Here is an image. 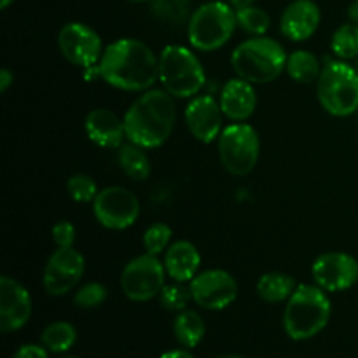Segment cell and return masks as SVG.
<instances>
[{"label":"cell","instance_id":"cell-32","mask_svg":"<svg viewBox=\"0 0 358 358\" xmlns=\"http://www.w3.org/2000/svg\"><path fill=\"white\" fill-rule=\"evenodd\" d=\"M159 301L168 311H177L178 313L182 310H187L189 301H192L191 289H185L184 283L178 282L171 283V285H164L159 294Z\"/></svg>","mask_w":358,"mask_h":358},{"label":"cell","instance_id":"cell-9","mask_svg":"<svg viewBox=\"0 0 358 358\" xmlns=\"http://www.w3.org/2000/svg\"><path fill=\"white\" fill-rule=\"evenodd\" d=\"M166 275L164 262H161L157 255L145 252L143 255L131 259L122 269V294L135 303H147L159 296L163 287L166 285L164 283Z\"/></svg>","mask_w":358,"mask_h":358},{"label":"cell","instance_id":"cell-42","mask_svg":"<svg viewBox=\"0 0 358 358\" xmlns=\"http://www.w3.org/2000/svg\"><path fill=\"white\" fill-rule=\"evenodd\" d=\"M63 358H79V357H76V355H66V357H63Z\"/></svg>","mask_w":358,"mask_h":358},{"label":"cell","instance_id":"cell-10","mask_svg":"<svg viewBox=\"0 0 358 358\" xmlns=\"http://www.w3.org/2000/svg\"><path fill=\"white\" fill-rule=\"evenodd\" d=\"M94 219L112 231H124L131 227L140 217V201L129 189L110 185L98 192L93 201Z\"/></svg>","mask_w":358,"mask_h":358},{"label":"cell","instance_id":"cell-31","mask_svg":"<svg viewBox=\"0 0 358 358\" xmlns=\"http://www.w3.org/2000/svg\"><path fill=\"white\" fill-rule=\"evenodd\" d=\"M107 287L103 283L90 282L80 287L73 296V304L80 310H93V308L101 306L107 299Z\"/></svg>","mask_w":358,"mask_h":358},{"label":"cell","instance_id":"cell-39","mask_svg":"<svg viewBox=\"0 0 358 358\" xmlns=\"http://www.w3.org/2000/svg\"><path fill=\"white\" fill-rule=\"evenodd\" d=\"M13 2L14 0H0V7H2V9H7V7H9Z\"/></svg>","mask_w":358,"mask_h":358},{"label":"cell","instance_id":"cell-20","mask_svg":"<svg viewBox=\"0 0 358 358\" xmlns=\"http://www.w3.org/2000/svg\"><path fill=\"white\" fill-rule=\"evenodd\" d=\"M199 266H201V254L191 241H175L164 254V268L173 282H191L198 275Z\"/></svg>","mask_w":358,"mask_h":358},{"label":"cell","instance_id":"cell-43","mask_svg":"<svg viewBox=\"0 0 358 358\" xmlns=\"http://www.w3.org/2000/svg\"><path fill=\"white\" fill-rule=\"evenodd\" d=\"M357 72H358V63H357Z\"/></svg>","mask_w":358,"mask_h":358},{"label":"cell","instance_id":"cell-17","mask_svg":"<svg viewBox=\"0 0 358 358\" xmlns=\"http://www.w3.org/2000/svg\"><path fill=\"white\" fill-rule=\"evenodd\" d=\"M320 7L313 0H294L283 10L280 30L289 41L303 42L313 37L320 27Z\"/></svg>","mask_w":358,"mask_h":358},{"label":"cell","instance_id":"cell-38","mask_svg":"<svg viewBox=\"0 0 358 358\" xmlns=\"http://www.w3.org/2000/svg\"><path fill=\"white\" fill-rule=\"evenodd\" d=\"M254 2L255 0H229V3L234 7V9H243V7L254 6Z\"/></svg>","mask_w":358,"mask_h":358},{"label":"cell","instance_id":"cell-25","mask_svg":"<svg viewBox=\"0 0 358 358\" xmlns=\"http://www.w3.org/2000/svg\"><path fill=\"white\" fill-rule=\"evenodd\" d=\"M77 341V331L70 322H52L42 331L41 343L49 353H66Z\"/></svg>","mask_w":358,"mask_h":358},{"label":"cell","instance_id":"cell-7","mask_svg":"<svg viewBox=\"0 0 358 358\" xmlns=\"http://www.w3.org/2000/svg\"><path fill=\"white\" fill-rule=\"evenodd\" d=\"M159 80L173 98H194L206 83L198 56L182 45H166L159 55Z\"/></svg>","mask_w":358,"mask_h":358},{"label":"cell","instance_id":"cell-18","mask_svg":"<svg viewBox=\"0 0 358 358\" xmlns=\"http://www.w3.org/2000/svg\"><path fill=\"white\" fill-rule=\"evenodd\" d=\"M86 135L101 149H119L124 143V121L108 108H93L84 121Z\"/></svg>","mask_w":358,"mask_h":358},{"label":"cell","instance_id":"cell-19","mask_svg":"<svg viewBox=\"0 0 358 358\" xmlns=\"http://www.w3.org/2000/svg\"><path fill=\"white\" fill-rule=\"evenodd\" d=\"M219 103L224 112V117L234 122H245L248 117H252L255 107H257V94H255L254 84L241 77L229 79L220 91Z\"/></svg>","mask_w":358,"mask_h":358},{"label":"cell","instance_id":"cell-40","mask_svg":"<svg viewBox=\"0 0 358 358\" xmlns=\"http://www.w3.org/2000/svg\"><path fill=\"white\" fill-rule=\"evenodd\" d=\"M217 358H248V357H243V355H233V353H229V355H220Z\"/></svg>","mask_w":358,"mask_h":358},{"label":"cell","instance_id":"cell-26","mask_svg":"<svg viewBox=\"0 0 358 358\" xmlns=\"http://www.w3.org/2000/svg\"><path fill=\"white\" fill-rule=\"evenodd\" d=\"M331 49L343 62L358 58V23L341 24L332 34Z\"/></svg>","mask_w":358,"mask_h":358},{"label":"cell","instance_id":"cell-41","mask_svg":"<svg viewBox=\"0 0 358 358\" xmlns=\"http://www.w3.org/2000/svg\"><path fill=\"white\" fill-rule=\"evenodd\" d=\"M131 2H150V0H131Z\"/></svg>","mask_w":358,"mask_h":358},{"label":"cell","instance_id":"cell-21","mask_svg":"<svg viewBox=\"0 0 358 358\" xmlns=\"http://www.w3.org/2000/svg\"><path fill=\"white\" fill-rule=\"evenodd\" d=\"M296 289L297 283L296 280H294V276L283 271L264 273V275L257 280V285H255L257 296L261 297L262 301L271 304L289 301Z\"/></svg>","mask_w":358,"mask_h":358},{"label":"cell","instance_id":"cell-15","mask_svg":"<svg viewBox=\"0 0 358 358\" xmlns=\"http://www.w3.org/2000/svg\"><path fill=\"white\" fill-rule=\"evenodd\" d=\"M31 317V296L20 282L10 276L0 278V331L16 332Z\"/></svg>","mask_w":358,"mask_h":358},{"label":"cell","instance_id":"cell-24","mask_svg":"<svg viewBox=\"0 0 358 358\" xmlns=\"http://www.w3.org/2000/svg\"><path fill=\"white\" fill-rule=\"evenodd\" d=\"M287 73L290 76V79H294L299 84H310L318 80L322 73V65L320 59L310 51H294L292 55H289L287 58Z\"/></svg>","mask_w":358,"mask_h":358},{"label":"cell","instance_id":"cell-6","mask_svg":"<svg viewBox=\"0 0 358 358\" xmlns=\"http://www.w3.org/2000/svg\"><path fill=\"white\" fill-rule=\"evenodd\" d=\"M318 101L334 117L358 112V72L343 59L327 62L317 80Z\"/></svg>","mask_w":358,"mask_h":358},{"label":"cell","instance_id":"cell-14","mask_svg":"<svg viewBox=\"0 0 358 358\" xmlns=\"http://www.w3.org/2000/svg\"><path fill=\"white\" fill-rule=\"evenodd\" d=\"M311 275L325 292H345L358 282V261L345 252H327L315 259Z\"/></svg>","mask_w":358,"mask_h":358},{"label":"cell","instance_id":"cell-13","mask_svg":"<svg viewBox=\"0 0 358 358\" xmlns=\"http://www.w3.org/2000/svg\"><path fill=\"white\" fill-rule=\"evenodd\" d=\"M58 48L66 62L83 66V69L94 66L103 55L100 35L90 24L79 23V21L66 23L59 30Z\"/></svg>","mask_w":358,"mask_h":358},{"label":"cell","instance_id":"cell-5","mask_svg":"<svg viewBox=\"0 0 358 358\" xmlns=\"http://www.w3.org/2000/svg\"><path fill=\"white\" fill-rule=\"evenodd\" d=\"M236 27V9L231 3L213 0L199 6L191 14L187 37L198 51H217L231 41Z\"/></svg>","mask_w":358,"mask_h":358},{"label":"cell","instance_id":"cell-11","mask_svg":"<svg viewBox=\"0 0 358 358\" xmlns=\"http://www.w3.org/2000/svg\"><path fill=\"white\" fill-rule=\"evenodd\" d=\"M86 271L84 255L73 247H58L48 259L42 283L49 296H65L77 287Z\"/></svg>","mask_w":358,"mask_h":358},{"label":"cell","instance_id":"cell-12","mask_svg":"<svg viewBox=\"0 0 358 358\" xmlns=\"http://www.w3.org/2000/svg\"><path fill=\"white\" fill-rule=\"evenodd\" d=\"M189 289H191L192 301L199 308L210 311L226 310L238 297L236 280L224 269H208L198 273L189 282Z\"/></svg>","mask_w":358,"mask_h":358},{"label":"cell","instance_id":"cell-36","mask_svg":"<svg viewBox=\"0 0 358 358\" xmlns=\"http://www.w3.org/2000/svg\"><path fill=\"white\" fill-rule=\"evenodd\" d=\"M159 358H194L187 348H178V350H170V352L163 353Z\"/></svg>","mask_w":358,"mask_h":358},{"label":"cell","instance_id":"cell-3","mask_svg":"<svg viewBox=\"0 0 358 358\" xmlns=\"http://www.w3.org/2000/svg\"><path fill=\"white\" fill-rule=\"evenodd\" d=\"M332 315V304L327 292L318 285L301 283L283 311V329L294 341L315 338L327 327Z\"/></svg>","mask_w":358,"mask_h":358},{"label":"cell","instance_id":"cell-27","mask_svg":"<svg viewBox=\"0 0 358 358\" xmlns=\"http://www.w3.org/2000/svg\"><path fill=\"white\" fill-rule=\"evenodd\" d=\"M236 21L238 27L245 31V34L252 35V37H259L264 35L269 30L271 24V17L264 9L255 6L243 7V9H236Z\"/></svg>","mask_w":358,"mask_h":358},{"label":"cell","instance_id":"cell-4","mask_svg":"<svg viewBox=\"0 0 358 358\" xmlns=\"http://www.w3.org/2000/svg\"><path fill=\"white\" fill-rule=\"evenodd\" d=\"M287 58L289 55L278 41L259 35L236 45L231 55V65L241 79L252 84H268L282 76Z\"/></svg>","mask_w":358,"mask_h":358},{"label":"cell","instance_id":"cell-30","mask_svg":"<svg viewBox=\"0 0 358 358\" xmlns=\"http://www.w3.org/2000/svg\"><path fill=\"white\" fill-rule=\"evenodd\" d=\"M171 241V227L164 222H156L149 226L143 233V247L147 254L159 255L166 250Z\"/></svg>","mask_w":358,"mask_h":358},{"label":"cell","instance_id":"cell-22","mask_svg":"<svg viewBox=\"0 0 358 358\" xmlns=\"http://www.w3.org/2000/svg\"><path fill=\"white\" fill-rule=\"evenodd\" d=\"M173 334L182 348L192 350L205 339V320L192 310L178 311L173 320Z\"/></svg>","mask_w":358,"mask_h":358},{"label":"cell","instance_id":"cell-33","mask_svg":"<svg viewBox=\"0 0 358 358\" xmlns=\"http://www.w3.org/2000/svg\"><path fill=\"white\" fill-rule=\"evenodd\" d=\"M52 241H55L58 247H73V241H76V226L69 220H62V222H56L51 229Z\"/></svg>","mask_w":358,"mask_h":358},{"label":"cell","instance_id":"cell-2","mask_svg":"<svg viewBox=\"0 0 358 358\" xmlns=\"http://www.w3.org/2000/svg\"><path fill=\"white\" fill-rule=\"evenodd\" d=\"M126 140L143 149L161 147L175 128L177 108L173 96L166 90L142 91L124 114Z\"/></svg>","mask_w":358,"mask_h":358},{"label":"cell","instance_id":"cell-34","mask_svg":"<svg viewBox=\"0 0 358 358\" xmlns=\"http://www.w3.org/2000/svg\"><path fill=\"white\" fill-rule=\"evenodd\" d=\"M13 358H49V352L42 345H23Z\"/></svg>","mask_w":358,"mask_h":358},{"label":"cell","instance_id":"cell-35","mask_svg":"<svg viewBox=\"0 0 358 358\" xmlns=\"http://www.w3.org/2000/svg\"><path fill=\"white\" fill-rule=\"evenodd\" d=\"M13 83H14V73L10 72L9 69L0 70V91L6 93V91L13 86Z\"/></svg>","mask_w":358,"mask_h":358},{"label":"cell","instance_id":"cell-29","mask_svg":"<svg viewBox=\"0 0 358 358\" xmlns=\"http://www.w3.org/2000/svg\"><path fill=\"white\" fill-rule=\"evenodd\" d=\"M66 192L77 203H93L98 196V185L90 175L77 173L66 180Z\"/></svg>","mask_w":358,"mask_h":358},{"label":"cell","instance_id":"cell-16","mask_svg":"<svg viewBox=\"0 0 358 358\" xmlns=\"http://www.w3.org/2000/svg\"><path fill=\"white\" fill-rule=\"evenodd\" d=\"M185 124L189 131L201 143H212L219 140L222 133L224 112L220 103L210 94L194 96L185 107Z\"/></svg>","mask_w":358,"mask_h":358},{"label":"cell","instance_id":"cell-37","mask_svg":"<svg viewBox=\"0 0 358 358\" xmlns=\"http://www.w3.org/2000/svg\"><path fill=\"white\" fill-rule=\"evenodd\" d=\"M348 17L352 23H358V0H353L348 7Z\"/></svg>","mask_w":358,"mask_h":358},{"label":"cell","instance_id":"cell-28","mask_svg":"<svg viewBox=\"0 0 358 358\" xmlns=\"http://www.w3.org/2000/svg\"><path fill=\"white\" fill-rule=\"evenodd\" d=\"M189 6H191V0H150V10L159 20L173 24H180L187 17H191Z\"/></svg>","mask_w":358,"mask_h":358},{"label":"cell","instance_id":"cell-23","mask_svg":"<svg viewBox=\"0 0 358 358\" xmlns=\"http://www.w3.org/2000/svg\"><path fill=\"white\" fill-rule=\"evenodd\" d=\"M117 161L121 170L128 175L131 180L143 182L150 175V161L143 147L128 142L119 147Z\"/></svg>","mask_w":358,"mask_h":358},{"label":"cell","instance_id":"cell-8","mask_svg":"<svg viewBox=\"0 0 358 358\" xmlns=\"http://www.w3.org/2000/svg\"><path fill=\"white\" fill-rule=\"evenodd\" d=\"M219 156L222 166L234 177L252 173L261 154V140L257 129L247 122H233L220 133Z\"/></svg>","mask_w":358,"mask_h":358},{"label":"cell","instance_id":"cell-1","mask_svg":"<svg viewBox=\"0 0 358 358\" xmlns=\"http://www.w3.org/2000/svg\"><path fill=\"white\" fill-rule=\"evenodd\" d=\"M98 73L115 90L140 93L159 80V58L136 38H119L103 49Z\"/></svg>","mask_w":358,"mask_h":358}]
</instances>
